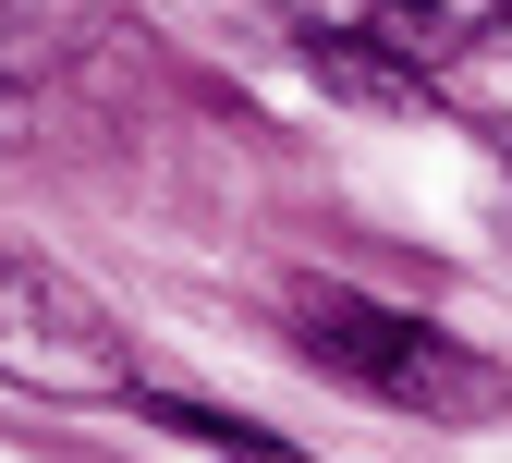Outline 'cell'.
Here are the masks:
<instances>
[{"label":"cell","mask_w":512,"mask_h":463,"mask_svg":"<svg viewBox=\"0 0 512 463\" xmlns=\"http://www.w3.org/2000/svg\"><path fill=\"white\" fill-rule=\"evenodd\" d=\"M293 342H305V366H330V378L366 390V403L427 415V427H488L512 403V378L476 342H452V329H427V317L378 305L354 281H293Z\"/></svg>","instance_id":"1"},{"label":"cell","mask_w":512,"mask_h":463,"mask_svg":"<svg viewBox=\"0 0 512 463\" xmlns=\"http://www.w3.org/2000/svg\"><path fill=\"white\" fill-rule=\"evenodd\" d=\"M0 378L37 390V403H135L147 390L110 305L49 256H0Z\"/></svg>","instance_id":"2"},{"label":"cell","mask_w":512,"mask_h":463,"mask_svg":"<svg viewBox=\"0 0 512 463\" xmlns=\"http://www.w3.org/2000/svg\"><path fill=\"white\" fill-rule=\"evenodd\" d=\"M366 25H378V49H403L415 74H439V61H464L476 37L512 25V0H366Z\"/></svg>","instance_id":"3"},{"label":"cell","mask_w":512,"mask_h":463,"mask_svg":"<svg viewBox=\"0 0 512 463\" xmlns=\"http://www.w3.org/2000/svg\"><path fill=\"white\" fill-rule=\"evenodd\" d=\"M293 49H305V74L330 86V98H366V110H415L427 98V74L403 49H378V37H330V25H293Z\"/></svg>","instance_id":"4"},{"label":"cell","mask_w":512,"mask_h":463,"mask_svg":"<svg viewBox=\"0 0 512 463\" xmlns=\"http://www.w3.org/2000/svg\"><path fill=\"white\" fill-rule=\"evenodd\" d=\"M61 49H74V37H61L37 0H0V98H13V86H49Z\"/></svg>","instance_id":"5"},{"label":"cell","mask_w":512,"mask_h":463,"mask_svg":"<svg viewBox=\"0 0 512 463\" xmlns=\"http://www.w3.org/2000/svg\"><path fill=\"white\" fill-rule=\"evenodd\" d=\"M135 403H147V390H135ZM159 427H183V439H196V451H244V463H293L269 427H244V415H208V403H147Z\"/></svg>","instance_id":"6"},{"label":"cell","mask_w":512,"mask_h":463,"mask_svg":"<svg viewBox=\"0 0 512 463\" xmlns=\"http://www.w3.org/2000/svg\"><path fill=\"white\" fill-rule=\"evenodd\" d=\"M500 159H512V135H500Z\"/></svg>","instance_id":"7"}]
</instances>
